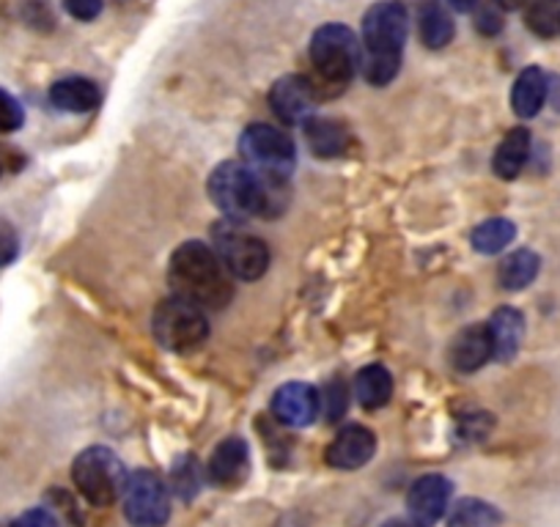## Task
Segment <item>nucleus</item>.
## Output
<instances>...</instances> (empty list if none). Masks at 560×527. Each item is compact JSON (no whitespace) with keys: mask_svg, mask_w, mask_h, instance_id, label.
Instances as JSON below:
<instances>
[{"mask_svg":"<svg viewBox=\"0 0 560 527\" xmlns=\"http://www.w3.org/2000/svg\"><path fill=\"white\" fill-rule=\"evenodd\" d=\"M67 12L72 14L80 23H89V20H96L102 12V0H63Z\"/></svg>","mask_w":560,"mask_h":527,"instance_id":"32","label":"nucleus"},{"mask_svg":"<svg viewBox=\"0 0 560 527\" xmlns=\"http://www.w3.org/2000/svg\"><path fill=\"white\" fill-rule=\"evenodd\" d=\"M311 63L327 85H347L360 63L358 39L347 25H322L311 39Z\"/></svg>","mask_w":560,"mask_h":527,"instance_id":"8","label":"nucleus"},{"mask_svg":"<svg viewBox=\"0 0 560 527\" xmlns=\"http://www.w3.org/2000/svg\"><path fill=\"white\" fill-rule=\"evenodd\" d=\"M538 270H541V258L533 250H516L511 253L509 258H503L498 272L500 286L509 289V292H520V289H527L538 278Z\"/></svg>","mask_w":560,"mask_h":527,"instance_id":"23","label":"nucleus"},{"mask_svg":"<svg viewBox=\"0 0 560 527\" xmlns=\"http://www.w3.org/2000/svg\"><path fill=\"white\" fill-rule=\"evenodd\" d=\"M72 481L78 492L96 508H107L116 503L127 483L121 459L105 445L85 448L72 465Z\"/></svg>","mask_w":560,"mask_h":527,"instance_id":"5","label":"nucleus"},{"mask_svg":"<svg viewBox=\"0 0 560 527\" xmlns=\"http://www.w3.org/2000/svg\"><path fill=\"white\" fill-rule=\"evenodd\" d=\"M50 102L63 113H91L100 107L102 91L89 78H63L50 89Z\"/></svg>","mask_w":560,"mask_h":527,"instance_id":"17","label":"nucleus"},{"mask_svg":"<svg viewBox=\"0 0 560 527\" xmlns=\"http://www.w3.org/2000/svg\"><path fill=\"white\" fill-rule=\"evenodd\" d=\"M492 358V338H489L487 325L465 327L451 343V365L462 374H472V371L483 368Z\"/></svg>","mask_w":560,"mask_h":527,"instance_id":"15","label":"nucleus"},{"mask_svg":"<svg viewBox=\"0 0 560 527\" xmlns=\"http://www.w3.org/2000/svg\"><path fill=\"white\" fill-rule=\"evenodd\" d=\"M0 174H3V160H0Z\"/></svg>","mask_w":560,"mask_h":527,"instance_id":"38","label":"nucleus"},{"mask_svg":"<svg viewBox=\"0 0 560 527\" xmlns=\"http://www.w3.org/2000/svg\"><path fill=\"white\" fill-rule=\"evenodd\" d=\"M250 472V450L242 437H225L209 459V478L223 489L242 487Z\"/></svg>","mask_w":560,"mask_h":527,"instance_id":"14","label":"nucleus"},{"mask_svg":"<svg viewBox=\"0 0 560 527\" xmlns=\"http://www.w3.org/2000/svg\"><path fill=\"white\" fill-rule=\"evenodd\" d=\"M20 253V239H18V231L12 229L9 220H0V267H7L18 258Z\"/></svg>","mask_w":560,"mask_h":527,"instance_id":"30","label":"nucleus"},{"mask_svg":"<svg viewBox=\"0 0 560 527\" xmlns=\"http://www.w3.org/2000/svg\"><path fill=\"white\" fill-rule=\"evenodd\" d=\"M500 9H509V12H514V9H522L527 3V0H494Z\"/></svg>","mask_w":560,"mask_h":527,"instance_id":"35","label":"nucleus"},{"mask_svg":"<svg viewBox=\"0 0 560 527\" xmlns=\"http://www.w3.org/2000/svg\"><path fill=\"white\" fill-rule=\"evenodd\" d=\"M503 516L492 503L478 497H465L454 505L448 527H500Z\"/></svg>","mask_w":560,"mask_h":527,"instance_id":"24","label":"nucleus"},{"mask_svg":"<svg viewBox=\"0 0 560 527\" xmlns=\"http://www.w3.org/2000/svg\"><path fill=\"white\" fill-rule=\"evenodd\" d=\"M305 138L316 157H341L349 149V129L336 118H314L305 121Z\"/></svg>","mask_w":560,"mask_h":527,"instance_id":"18","label":"nucleus"},{"mask_svg":"<svg viewBox=\"0 0 560 527\" xmlns=\"http://www.w3.org/2000/svg\"><path fill=\"white\" fill-rule=\"evenodd\" d=\"M418 34L420 42L429 50H443L454 39V20H451L448 9L440 0H429L427 7H420L418 12Z\"/></svg>","mask_w":560,"mask_h":527,"instance_id":"20","label":"nucleus"},{"mask_svg":"<svg viewBox=\"0 0 560 527\" xmlns=\"http://www.w3.org/2000/svg\"><path fill=\"white\" fill-rule=\"evenodd\" d=\"M242 163L272 185H287L298 163V149L287 132L272 124H250L240 138Z\"/></svg>","mask_w":560,"mask_h":527,"instance_id":"4","label":"nucleus"},{"mask_svg":"<svg viewBox=\"0 0 560 527\" xmlns=\"http://www.w3.org/2000/svg\"><path fill=\"white\" fill-rule=\"evenodd\" d=\"M547 74L538 67H527L525 72L516 78L514 91H511V107H514L516 116L522 118L538 116V110H541L544 102H547Z\"/></svg>","mask_w":560,"mask_h":527,"instance_id":"19","label":"nucleus"},{"mask_svg":"<svg viewBox=\"0 0 560 527\" xmlns=\"http://www.w3.org/2000/svg\"><path fill=\"white\" fill-rule=\"evenodd\" d=\"M214 253L225 264L231 278L236 281H258L269 267V250L264 239L236 225L234 220H223L212 229Z\"/></svg>","mask_w":560,"mask_h":527,"instance_id":"7","label":"nucleus"},{"mask_svg":"<svg viewBox=\"0 0 560 527\" xmlns=\"http://www.w3.org/2000/svg\"><path fill=\"white\" fill-rule=\"evenodd\" d=\"M198 483H201V472H198L196 459H182L171 476V487L176 489L182 500H190L198 494Z\"/></svg>","mask_w":560,"mask_h":527,"instance_id":"26","label":"nucleus"},{"mask_svg":"<svg viewBox=\"0 0 560 527\" xmlns=\"http://www.w3.org/2000/svg\"><path fill=\"white\" fill-rule=\"evenodd\" d=\"M476 25H478V28L483 31V34H498V31L503 28V23H500V20L494 17L492 12H483L481 17H478V23H476Z\"/></svg>","mask_w":560,"mask_h":527,"instance_id":"33","label":"nucleus"},{"mask_svg":"<svg viewBox=\"0 0 560 527\" xmlns=\"http://www.w3.org/2000/svg\"><path fill=\"white\" fill-rule=\"evenodd\" d=\"M354 393L365 410H380L393 396V376L385 365H365L354 379Z\"/></svg>","mask_w":560,"mask_h":527,"instance_id":"22","label":"nucleus"},{"mask_svg":"<svg viewBox=\"0 0 560 527\" xmlns=\"http://www.w3.org/2000/svg\"><path fill=\"white\" fill-rule=\"evenodd\" d=\"M319 401L325 405L327 421H338V418L347 412V385L341 379H332L325 385V396H319Z\"/></svg>","mask_w":560,"mask_h":527,"instance_id":"27","label":"nucleus"},{"mask_svg":"<svg viewBox=\"0 0 560 527\" xmlns=\"http://www.w3.org/2000/svg\"><path fill=\"white\" fill-rule=\"evenodd\" d=\"M527 154H530V132L525 127L511 129L509 136L503 138V143L498 147L492 160V168L500 179L511 181L520 176V171L525 168Z\"/></svg>","mask_w":560,"mask_h":527,"instance_id":"21","label":"nucleus"},{"mask_svg":"<svg viewBox=\"0 0 560 527\" xmlns=\"http://www.w3.org/2000/svg\"><path fill=\"white\" fill-rule=\"evenodd\" d=\"M527 25L538 36H552L555 31H560V14L549 3H536L530 9V14H527Z\"/></svg>","mask_w":560,"mask_h":527,"instance_id":"29","label":"nucleus"},{"mask_svg":"<svg viewBox=\"0 0 560 527\" xmlns=\"http://www.w3.org/2000/svg\"><path fill=\"white\" fill-rule=\"evenodd\" d=\"M382 527H420V525H415L412 519H390V522H385Z\"/></svg>","mask_w":560,"mask_h":527,"instance_id":"37","label":"nucleus"},{"mask_svg":"<svg viewBox=\"0 0 560 527\" xmlns=\"http://www.w3.org/2000/svg\"><path fill=\"white\" fill-rule=\"evenodd\" d=\"M12 527H61V522L56 519V514H50L47 508H31L23 516L12 522Z\"/></svg>","mask_w":560,"mask_h":527,"instance_id":"31","label":"nucleus"},{"mask_svg":"<svg viewBox=\"0 0 560 527\" xmlns=\"http://www.w3.org/2000/svg\"><path fill=\"white\" fill-rule=\"evenodd\" d=\"M448 3L456 12H472V9L478 7V0H448Z\"/></svg>","mask_w":560,"mask_h":527,"instance_id":"34","label":"nucleus"},{"mask_svg":"<svg viewBox=\"0 0 560 527\" xmlns=\"http://www.w3.org/2000/svg\"><path fill=\"white\" fill-rule=\"evenodd\" d=\"M121 503L124 516L132 527H163L171 519L168 487L152 470H135L127 476Z\"/></svg>","mask_w":560,"mask_h":527,"instance_id":"9","label":"nucleus"},{"mask_svg":"<svg viewBox=\"0 0 560 527\" xmlns=\"http://www.w3.org/2000/svg\"><path fill=\"white\" fill-rule=\"evenodd\" d=\"M316 99H319V91L303 74H287L269 91V107H272L280 121L287 124L308 121L314 116Z\"/></svg>","mask_w":560,"mask_h":527,"instance_id":"11","label":"nucleus"},{"mask_svg":"<svg viewBox=\"0 0 560 527\" xmlns=\"http://www.w3.org/2000/svg\"><path fill=\"white\" fill-rule=\"evenodd\" d=\"M451 497H454V487H451L448 478L440 476V472L420 476L407 492L409 519L420 527L438 525L448 511Z\"/></svg>","mask_w":560,"mask_h":527,"instance_id":"10","label":"nucleus"},{"mask_svg":"<svg viewBox=\"0 0 560 527\" xmlns=\"http://www.w3.org/2000/svg\"><path fill=\"white\" fill-rule=\"evenodd\" d=\"M152 330L165 349L176 354H190L207 343L209 319L198 305L171 297L160 303L158 311H154Z\"/></svg>","mask_w":560,"mask_h":527,"instance_id":"6","label":"nucleus"},{"mask_svg":"<svg viewBox=\"0 0 560 527\" xmlns=\"http://www.w3.org/2000/svg\"><path fill=\"white\" fill-rule=\"evenodd\" d=\"M168 283L174 297L187 300L201 311H220L234 297L225 264L207 242L190 239L179 245L168 264Z\"/></svg>","mask_w":560,"mask_h":527,"instance_id":"1","label":"nucleus"},{"mask_svg":"<svg viewBox=\"0 0 560 527\" xmlns=\"http://www.w3.org/2000/svg\"><path fill=\"white\" fill-rule=\"evenodd\" d=\"M319 393H316L308 382H287V385L275 390L272 412L283 426H311V423L319 418Z\"/></svg>","mask_w":560,"mask_h":527,"instance_id":"12","label":"nucleus"},{"mask_svg":"<svg viewBox=\"0 0 560 527\" xmlns=\"http://www.w3.org/2000/svg\"><path fill=\"white\" fill-rule=\"evenodd\" d=\"M376 454V437L371 429L352 423V426L341 429L336 434V440L327 448L325 461L336 470H360L363 465H369Z\"/></svg>","mask_w":560,"mask_h":527,"instance_id":"13","label":"nucleus"},{"mask_svg":"<svg viewBox=\"0 0 560 527\" xmlns=\"http://www.w3.org/2000/svg\"><path fill=\"white\" fill-rule=\"evenodd\" d=\"M23 105L7 89H0V132H18L23 127Z\"/></svg>","mask_w":560,"mask_h":527,"instance_id":"28","label":"nucleus"},{"mask_svg":"<svg viewBox=\"0 0 560 527\" xmlns=\"http://www.w3.org/2000/svg\"><path fill=\"white\" fill-rule=\"evenodd\" d=\"M487 327L489 338H492L494 358L503 360V363L514 360V354L522 347V336H525V316L516 308H511V305H503V308L494 311Z\"/></svg>","mask_w":560,"mask_h":527,"instance_id":"16","label":"nucleus"},{"mask_svg":"<svg viewBox=\"0 0 560 527\" xmlns=\"http://www.w3.org/2000/svg\"><path fill=\"white\" fill-rule=\"evenodd\" d=\"M280 185L264 181L245 163H220L209 176V196L212 203L229 220L240 223L247 218H267L278 212Z\"/></svg>","mask_w":560,"mask_h":527,"instance_id":"3","label":"nucleus"},{"mask_svg":"<svg viewBox=\"0 0 560 527\" xmlns=\"http://www.w3.org/2000/svg\"><path fill=\"white\" fill-rule=\"evenodd\" d=\"M409 34V12L396 0H382L363 17L365 80L371 85H387L401 69L404 45Z\"/></svg>","mask_w":560,"mask_h":527,"instance_id":"2","label":"nucleus"},{"mask_svg":"<svg viewBox=\"0 0 560 527\" xmlns=\"http://www.w3.org/2000/svg\"><path fill=\"white\" fill-rule=\"evenodd\" d=\"M396 3H401V7H404V9H409V7H412V9H415V12H418V9H420V7H427L429 0H396Z\"/></svg>","mask_w":560,"mask_h":527,"instance_id":"36","label":"nucleus"},{"mask_svg":"<svg viewBox=\"0 0 560 527\" xmlns=\"http://www.w3.org/2000/svg\"><path fill=\"white\" fill-rule=\"evenodd\" d=\"M514 236H516V225L511 223V220L492 218L487 220V223L478 225V229L472 231L470 239L478 253H483V256H494V253L505 250V247L514 242Z\"/></svg>","mask_w":560,"mask_h":527,"instance_id":"25","label":"nucleus"}]
</instances>
